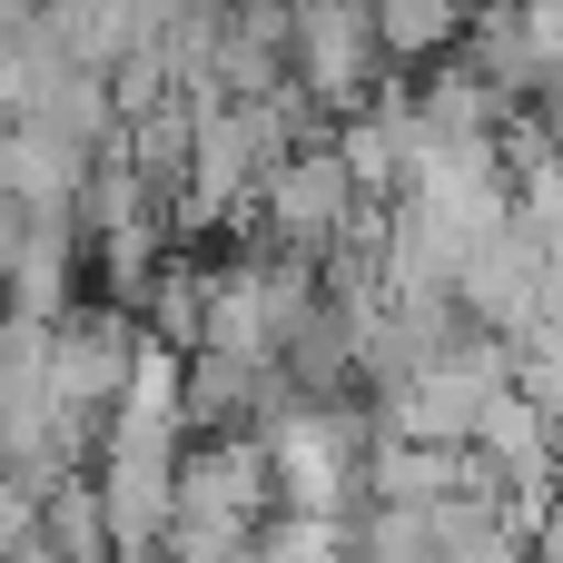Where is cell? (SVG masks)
Here are the masks:
<instances>
[{
  "label": "cell",
  "instance_id": "obj_3",
  "mask_svg": "<svg viewBox=\"0 0 563 563\" xmlns=\"http://www.w3.org/2000/svg\"><path fill=\"white\" fill-rule=\"evenodd\" d=\"M396 69L386 30H376V0H297V79L346 119L376 99V79Z\"/></svg>",
  "mask_w": 563,
  "mask_h": 563
},
{
  "label": "cell",
  "instance_id": "obj_5",
  "mask_svg": "<svg viewBox=\"0 0 563 563\" xmlns=\"http://www.w3.org/2000/svg\"><path fill=\"white\" fill-rule=\"evenodd\" d=\"M465 10L475 0H376V30L396 59H445V49H465Z\"/></svg>",
  "mask_w": 563,
  "mask_h": 563
},
{
  "label": "cell",
  "instance_id": "obj_1",
  "mask_svg": "<svg viewBox=\"0 0 563 563\" xmlns=\"http://www.w3.org/2000/svg\"><path fill=\"white\" fill-rule=\"evenodd\" d=\"M139 346H148V327L129 317V297H69L49 317V386H59L69 426H89V435L109 426V406L139 376Z\"/></svg>",
  "mask_w": 563,
  "mask_h": 563
},
{
  "label": "cell",
  "instance_id": "obj_4",
  "mask_svg": "<svg viewBox=\"0 0 563 563\" xmlns=\"http://www.w3.org/2000/svg\"><path fill=\"white\" fill-rule=\"evenodd\" d=\"M178 465L188 445H99V495H109V534H119V563L168 554V525H178Z\"/></svg>",
  "mask_w": 563,
  "mask_h": 563
},
{
  "label": "cell",
  "instance_id": "obj_2",
  "mask_svg": "<svg viewBox=\"0 0 563 563\" xmlns=\"http://www.w3.org/2000/svg\"><path fill=\"white\" fill-rule=\"evenodd\" d=\"M366 208H376V198L356 188V168H346L336 139L287 148V158L267 168V188H257V228H267V247H297V257H327Z\"/></svg>",
  "mask_w": 563,
  "mask_h": 563
}]
</instances>
